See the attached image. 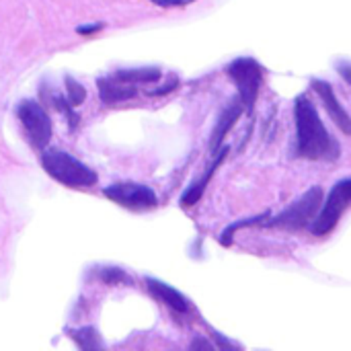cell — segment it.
<instances>
[{
    "label": "cell",
    "mask_w": 351,
    "mask_h": 351,
    "mask_svg": "<svg viewBox=\"0 0 351 351\" xmlns=\"http://www.w3.org/2000/svg\"><path fill=\"white\" fill-rule=\"evenodd\" d=\"M323 204V189L321 187H311L300 199H296L288 210H284L280 216H276L269 226L274 228H282V230H302L306 226H311V222L315 220V216L319 214V208Z\"/></svg>",
    "instance_id": "obj_4"
},
{
    "label": "cell",
    "mask_w": 351,
    "mask_h": 351,
    "mask_svg": "<svg viewBox=\"0 0 351 351\" xmlns=\"http://www.w3.org/2000/svg\"><path fill=\"white\" fill-rule=\"evenodd\" d=\"M41 165L45 173L66 187H93L97 183V173L70 156L64 150H47L41 154Z\"/></svg>",
    "instance_id": "obj_2"
},
{
    "label": "cell",
    "mask_w": 351,
    "mask_h": 351,
    "mask_svg": "<svg viewBox=\"0 0 351 351\" xmlns=\"http://www.w3.org/2000/svg\"><path fill=\"white\" fill-rule=\"evenodd\" d=\"M16 117L27 134V140L35 148H45L51 140V119L45 113V109L31 99H25L16 107Z\"/></svg>",
    "instance_id": "obj_6"
},
{
    "label": "cell",
    "mask_w": 351,
    "mask_h": 351,
    "mask_svg": "<svg viewBox=\"0 0 351 351\" xmlns=\"http://www.w3.org/2000/svg\"><path fill=\"white\" fill-rule=\"evenodd\" d=\"M191 350H214V346L210 343V341H206V339H202V337H197V339H193V343L189 346Z\"/></svg>",
    "instance_id": "obj_22"
},
{
    "label": "cell",
    "mask_w": 351,
    "mask_h": 351,
    "mask_svg": "<svg viewBox=\"0 0 351 351\" xmlns=\"http://www.w3.org/2000/svg\"><path fill=\"white\" fill-rule=\"evenodd\" d=\"M154 2L156 6H162V8H171V6H187L195 0H150Z\"/></svg>",
    "instance_id": "obj_18"
},
{
    "label": "cell",
    "mask_w": 351,
    "mask_h": 351,
    "mask_svg": "<svg viewBox=\"0 0 351 351\" xmlns=\"http://www.w3.org/2000/svg\"><path fill=\"white\" fill-rule=\"evenodd\" d=\"M214 339H216V343H218V348L220 350H237V348H241V346H237V343H232V341H228L224 335H220V333H214Z\"/></svg>",
    "instance_id": "obj_19"
},
{
    "label": "cell",
    "mask_w": 351,
    "mask_h": 351,
    "mask_svg": "<svg viewBox=\"0 0 351 351\" xmlns=\"http://www.w3.org/2000/svg\"><path fill=\"white\" fill-rule=\"evenodd\" d=\"M226 74L234 80L239 88V101L247 111H253L261 84H263V68L253 58H237L228 64Z\"/></svg>",
    "instance_id": "obj_3"
},
{
    "label": "cell",
    "mask_w": 351,
    "mask_h": 351,
    "mask_svg": "<svg viewBox=\"0 0 351 351\" xmlns=\"http://www.w3.org/2000/svg\"><path fill=\"white\" fill-rule=\"evenodd\" d=\"M351 204V181L350 179H341L333 191L329 193L323 212L319 216H315V220L311 222V230L315 237H327L341 220V216L346 214V210Z\"/></svg>",
    "instance_id": "obj_5"
},
{
    "label": "cell",
    "mask_w": 351,
    "mask_h": 351,
    "mask_svg": "<svg viewBox=\"0 0 351 351\" xmlns=\"http://www.w3.org/2000/svg\"><path fill=\"white\" fill-rule=\"evenodd\" d=\"M226 154H228V146H224L222 148V152H220V158L206 171V177H202L199 181H195L191 187H187V191L183 193V197H181V206L183 208H191V206H195L199 199H202V195H204V191H206V187H208V183H210V179H212V175H214V171H216V167L226 158Z\"/></svg>",
    "instance_id": "obj_12"
},
{
    "label": "cell",
    "mask_w": 351,
    "mask_h": 351,
    "mask_svg": "<svg viewBox=\"0 0 351 351\" xmlns=\"http://www.w3.org/2000/svg\"><path fill=\"white\" fill-rule=\"evenodd\" d=\"M313 88L319 93V97H321V101H323L325 109H327V111H329V115L335 119V123L339 125V130H341L346 136H350L351 134L350 113H348V109L339 103V99L335 97L333 86H331L329 82H325V80H313Z\"/></svg>",
    "instance_id": "obj_8"
},
{
    "label": "cell",
    "mask_w": 351,
    "mask_h": 351,
    "mask_svg": "<svg viewBox=\"0 0 351 351\" xmlns=\"http://www.w3.org/2000/svg\"><path fill=\"white\" fill-rule=\"evenodd\" d=\"M243 109H245L243 103L234 99V101H232L230 105H226V109L220 113V117H218V121H216V128H214V132H212V138H210V152H212V154H216V152L220 150V146H222L226 134L234 128L237 119L243 115Z\"/></svg>",
    "instance_id": "obj_10"
},
{
    "label": "cell",
    "mask_w": 351,
    "mask_h": 351,
    "mask_svg": "<svg viewBox=\"0 0 351 351\" xmlns=\"http://www.w3.org/2000/svg\"><path fill=\"white\" fill-rule=\"evenodd\" d=\"M146 286H148L150 294H152L158 302H162L165 306L173 308V311L179 313V315L189 313V300H187L179 290H175L173 286H169V284H165V282H160V280H152V278H146Z\"/></svg>",
    "instance_id": "obj_9"
},
{
    "label": "cell",
    "mask_w": 351,
    "mask_h": 351,
    "mask_svg": "<svg viewBox=\"0 0 351 351\" xmlns=\"http://www.w3.org/2000/svg\"><path fill=\"white\" fill-rule=\"evenodd\" d=\"M66 93H68L66 101H68L72 107L82 105V103H84V99H86V90H84V86H82L78 80H74L72 76H66Z\"/></svg>",
    "instance_id": "obj_15"
},
{
    "label": "cell",
    "mask_w": 351,
    "mask_h": 351,
    "mask_svg": "<svg viewBox=\"0 0 351 351\" xmlns=\"http://www.w3.org/2000/svg\"><path fill=\"white\" fill-rule=\"evenodd\" d=\"M99 278L109 286H119V284H130L132 282L130 276L119 267H105V269L99 271Z\"/></svg>",
    "instance_id": "obj_16"
},
{
    "label": "cell",
    "mask_w": 351,
    "mask_h": 351,
    "mask_svg": "<svg viewBox=\"0 0 351 351\" xmlns=\"http://www.w3.org/2000/svg\"><path fill=\"white\" fill-rule=\"evenodd\" d=\"M179 84V80H177V76H173V80L169 82V84H165V86H160V88H156V90H150V95H167V93H171V90H175V86Z\"/></svg>",
    "instance_id": "obj_20"
},
{
    "label": "cell",
    "mask_w": 351,
    "mask_h": 351,
    "mask_svg": "<svg viewBox=\"0 0 351 351\" xmlns=\"http://www.w3.org/2000/svg\"><path fill=\"white\" fill-rule=\"evenodd\" d=\"M296 117V152L308 160L337 158V144L331 140L325 123L319 117L317 107L306 99L298 97L294 107Z\"/></svg>",
    "instance_id": "obj_1"
},
{
    "label": "cell",
    "mask_w": 351,
    "mask_h": 351,
    "mask_svg": "<svg viewBox=\"0 0 351 351\" xmlns=\"http://www.w3.org/2000/svg\"><path fill=\"white\" fill-rule=\"evenodd\" d=\"M117 80H123L128 84H138V82H156L160 78L158 68H134V70H119L115 74Z\"/></svg>",
    "instance_id": "obj_14"
},
{
    "label": "cell",
    "mask_w": 351,
    "mask_h": 351,
    "mask_svg": "<svg viewBox=\"0 0 351 351\" xmlns=\"http://www.w3.org/2000/svg\"><path fill=\"white\" fill-rule=\"evenodd\" d=\"M261 218H265V216H257V218H247V220H241V222H234V224H230L224 232H222V237H220V243L224 245V247H230L232 245V234L237 232V230H241V228H247V226H253V224H257Z\"/></svg>",
    "instance_id": "obj_17"
},
{
    "label": "cell",
    "mask_w": 351,
    "mask_h": 351,
    "mask_svg": "<svg viewBox=\"0 0 351 351\" xmlns=\"http://www.w3.org/2000/svg\"><path fill=\"white\" fill-rule=\"evenodd\" d=\"M105 27V23H97V25H84V27H78L76 31L80 33V35H90V33H97V31H101Z\"/></svg>",
    "instance_id": "obj_21"
},
{
    "label": "cell",
    "mask_w": 351,
    "mask_h": 351,
    "mask_svg": "<svg viewBox=\"0 0 351 351\" xmlns=\"http://www.w3.org/2000/svg\"><path fill=\"white\" fill-rule=\"evenodd\" d=\"M339 70H341V76L346 78V82H351V78H350V64H348V62H343Z\"/></svg>",
    "instance_id": "obj_23"
},
{
    "label": "cell",
    "mask_w": 351,
    "mask_h": 351,
    "mask_svg": "<svg viewBox=\"0 0 351 351\" xmlns=\"http://www.w3.org/2000/svg\"><path fill=\"white\" fill-rule=\"evenodd\" d=\"M105 197L111 202L130 208V210H150L158 204L156 193L142 183H115L103 189Z\"/></svg>",
    "instance_id": "obj_7"
},
{
    "label": "cell",
    "mask_w": 351,
    "mask_h": 351,
    "mask_svg": "<svg viewBox=\"0 0 351 351\" xmlns=\"http://www.w3.org/2000/svg\"><path fill=\"white\" fill-rule=\"evenodd\" d=\"M97 86H99L101 101L107 103V105L123 103V101H130V99H134L138 95V88H134V84L117 80L115 76L113 78H99Z\"/></svg>",
    "instance_id": "obj_11"
},
{
    "label": "cell",
    "mask_w": 351,
    "mask_h": 351,
    "mask_svg": "<svg viewBox=\"0 0 351 351\" xmlns=\"http://www.w3.org/2000/svg\"><path fill=\"white\" fill-rule=\"evenodd\" d=\"M70 339L84 351L103 350V341L101 335L97 333V329L93 327H80V329H72L70 331Z\"/></svg>",
    "instance_id": "obj_13"
}]
</instances>
